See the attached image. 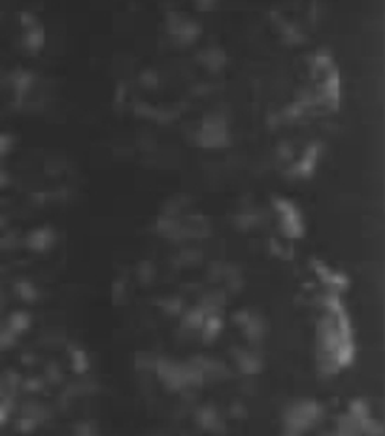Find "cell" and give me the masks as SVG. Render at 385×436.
I'll return each mask as SVG.
<instances>
[{
  "mask_svg": "<svg viewBox=\"0 0 385 436\" xmlns=\"http://www.w3.org/2000/svg\"><path fill=\"white\" fill-rule=\"evenodd\" d=\"M206 2H210V10H213V8L218 6V2H220V0H199V2H197V6H199V10H202V12H204V6H206Z\"/></svg>",
  "mask_w": 385,
  "mask_h": 436,
  "instance_id": "cell-1",
  "label": "cell"
}]
</instances>
